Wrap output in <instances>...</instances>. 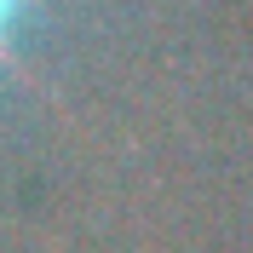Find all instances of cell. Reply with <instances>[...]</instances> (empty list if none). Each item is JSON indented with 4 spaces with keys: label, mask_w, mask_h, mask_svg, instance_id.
<instances>
[{
    "label": "cell",
    "mask_w": 253,
    "mask_h": 253,
    "mask_svg": "<svg viewBox=\"0 0 253 253\" xmlns=\"http://www.w3.org/2000/svg\"><path fill=\"white\" fill-rule=\"evenodd\" d=\"M46 0H0V75H17L29 81V86H41V81L23 69V46H17V29H23V17L41 12Z\"/></svg>",
    "instance_id": "cell-1"
}]
</instances>
